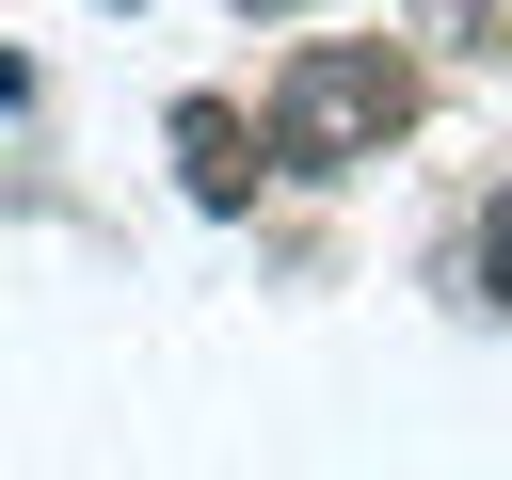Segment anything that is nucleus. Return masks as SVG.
<instances>
[{
  "label": "nucleus",
  "mask_w": 512,
  "mask_h": 480,
  "mask_svg": "<svg viewBox=\"0 0 512 480\" xmlns=\"http://www.w3.org/2000/svg\"><path fill=\"white\" fill-rule=\"evenodd\" d=\"M400 112H416V80H400V48H384V32L288 48V80H272V144H288V160H368Z\"/></svg>",
  "instance_id": "obj_1"
},
{
  "label": "nucleus",
  "mask_w": 512,
  "mask_h": 480,
  "mask_svg": "<svg viewBox=\"0 0 512 480\" xmlns=\"http://www.w3.org/2000/svg\"><path fill=\"white\" fill-rule=\"evenodd\" d=\"M176 160H192V208H240V192H256V160H240V112H224V96H192V112H176Z\"/></svg>",
  "instance_id": "obj_2"
},
{
  "label": "nucleus",
  "mask_w": 512,
  "mask_h": 480,
  "mask_svg": "<svg viewBox=\"0 0 512 480\" xmlns=\"http://www.w3.org/2000/svg\"><path fill=\"white\" fill-rule=\"evenodd\" d=\"M432 16H448V32H480V48L512 64V0H432Z\"/></svg>",
  "instance_id": "obj_3"
},
{
  "label": "nucleus",
  "mask_w": 512,
  "mask_h": 480,
  "mask_svg": "<svg viewBox=\"0 0 512 480\" xmlns=\"http://www.w3.org/2000/svg\"><path fill=\"white\" fill-rule=\"evenodd\" d=\"M16 96H32V80H16V64H0V112H16Z\"/></svg>",
  "instance_id": "obj_4"
},
{
  "label": "nucleus",
  "mask_w": 512,
  "mask_h": 480,
  "mask_svg": "<svg viewBox=\"0 0 512 480\" xmlns=\"http://www.w3.org/2000/svg\"><path fill=\"white\" fill-rule=\"evenodd\" d=\"M240 16H288V0H240Z\"/></svg>",
  "instance_id": "obj_5"
}]
</instances>
